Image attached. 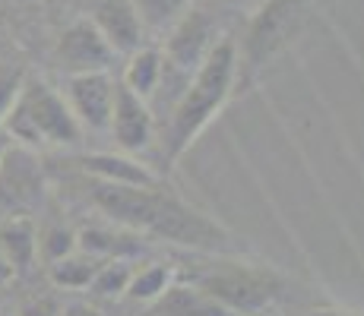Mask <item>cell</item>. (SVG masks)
Here are the masks:
<instances>
[{
  "mask_svg": "<svg viewBox=\"0 0 364 316\" xmlns=\"http://www.w3.org/2000/svg\"><path fill=\"white\" fill-rule=\"evenodd\" d=\"M92 202L108 215L114 224L149 234L159 241L191 247L200 253H219L232 250V234L215 219L203 215L191 202H184L171 190L149 184V187H130V184H95Z\"/></svg>",
  "mask_w": 364,
  "mask_h": 316,
  "instance_id": "1",
  "label": "cell"
},
{
  "mask_svg": "<svg viewBox=\"0 0 364 316\" xmlns=\"http://www.w3.org/2000/svg\"><path fill=\"white\" fill-rule=\"evenodd\" d=\"M237 80V45L232 38H219L203 63L193 70V76L187 80V86L181 89L178 102L171 111V124H168L165 149L162 156L168 165H174L191 143L206 130V124L215 117V111L228 102Z\"/></svg>",
  "mask_w": 364,
  "mask_h": 316,
  "instance_id": "2",
  "label": "cell"
},
{
  "mask_svg": "<svg viewBox=\"0 0 364 316\" xmlns=\"http://www.w3.org/2000/svg\"><path fill=\"white\" fill-rule=\"evenodd\" d=\"M0 130L10 143H19L23 149L38 146H76L82 139V126L70 111L67 98L51 89L45 80H26L23 92L6 111Z\"/></svg>",
  "mask_w": 364,
  "mask_h": 316,
  "instance_id": "3",
  "label": "cell"
},
{
  "mask_svg": "<svg viewBox=\"0 0 364 316\" xmlns=\"http://www.w3.org/2000/svg\"><path fill=\"white\" fill-rule=\"evenodd\" d=\"M206 294H213L232 313L257 316L285 298V278L269 266L237 263V259H215L206 269H197L191 278Z\"/></svg>",
  "mask_w": 364,
  "mask_h": 316,
  "instance_id": "4",
  "label": "cell"
},
{
  "mask_svg": "<svg viewBox=\"0 0 364 316\" xmlns=\"http://www.w3.org/2000/svg\"><path fill=\"white\" fill-rule=\"evenodd\" d=\"M301 26H304V0H266L260 13L250 19L237 51L241 82H254L266 63L276 60L295 41Z\"/></svg>",
  "mask_w": 364,
  "mask_h": 316,
  "instance_id": "5",
  "label": "cell"
},
{
  "mask_svg": "<svg viewBox=\"0 0 364 316\" xmlns=\"http://www.w3.org/2000/svg\"><path fill=\"white\" fill-rule=\"evenodd\" d=\"M213 45H215V19H213V13L191 4L178 16V23L168 29L162 70L168 76H174V80L187 82L193 76V70L203 63V58L209 54V48Z\"/></svg>",
  "mask_w": 364,
  "mask_h": 316,
  "instance_id": "6",
  "label": "cell"
},
{
  "mask_svg": "<svg viewBox=\"0 0 364 316\" xmlns=\"http://www.w3.org/2000/svg\"><path fill=\"white\" fill-rule=\"evenodd\" d=\"M114 89L117 80L111 76V70L67 76L64 98L82 130H108L111 108H114Z\"/></svg>",
  "mask_w": 364,
  "mask_h": 316,
  "instance_id": "7",
  "label": "cell"
},
{
  "mask_svg": "<svg viewBox=\"0 0 364 316\" xmlns=\"http://www.w3.org/2000/svg\"><path fill=\"white\" fill-rule=\"evenodd\" d=\"M41 200V168L29 149H6L0 161V219L26 215Z\"/></svg>",
  "mask_w": 364,
  "mask_h": 316,
  "instance_id": "8",
  "label": "cell"
},
{
  "mask_svg": "<svg viewBox=\"0 0 364 316\" xmlns=\"http://www.w3.org/2000/svg\"><path fill=\"white\" fill-rule=\"evenodd\" d=\"M54 58H58V67L64 70L67 76H73V73L111 70L117 51L105 41V35L95 29L92 19H80V23H73L70 29H64V35L58 38Z\"/></svg>",
  "mask_w": 364,
  "mask_h": 316,
  "instance_id": "9",
  "label": "cell"
},
{
  "mask_svg": "<svg viewBox=\"0 0 364 316\" xmlns=\"http://www.w3.org/2000/svg\"><path fill=\"white\" fill-rule=\"evenodd\" d=\"M108 130L124 152L146 149L152 143V133H156V117L149 111V102L139 98L136 92H130L121 80H117L114 89V108H111Z\"/></svg>",
  "mask_w": 364,
  "mask_h": 316,
  "instance_id": "10",
  "label": "cell"
},
{
  "mask_svg": "<svg viewBox=\"0 0 364 316\" xmlns=\"http://www.w3.org/2000/svg\"><path fill=\"white\" fill-rule=\"evenodd\" d=\"M92 23L117 54H133L136 48H143L146 29L136 16L133 0H102L95 6Z\"/></svg>",
  "mask_w": 364,
  "mask_h": 316,
  "instance_id": "11",
  "label": "cell"
},
{
  "mask_svg": "<svg viewBox=\"0 0 364 316\" xmlns=\"http://www.w3.org/2000/svg\"><path fill=\"white\" fill-rule=\"evenodd\" d=\"M76 247L99 259H136L146 253L143 234L114 224V228H82L76 231Z\"/></svg>",
  "mask_w": 364,
  "mask_h": 316,
  "instance_id": "12",
  "label": "cell"
},
{
  "mask_svg": "<svg viewBox=\"0 0 364 316\" xmlns=\"http://www.w3.org/2000/svg\"><path fill=\"white\" fill-rule=\"evenodd\" d=\"M76 165L86 174H92L102 184H130V187H149L159 184V178L146 165L133 161L127 156H114V152H92V156L76 158Z\"/></svg>",
  "mask_w": 364,
  "mask_h": 316,
  "instance_id": "13",
  "label": "cell"
},
{
  "mask_svg": "<svg viewBox=\"0 0 364 316\" xmlns=\"http://www.w3.org/2000/svg\"><path fill=\"white\" fill-rule=\"evenodd\" d=\"M159 316H232L228 307H222L213 294H206L200 285H168L156 298Z\"/></svg>",
  "mask_w": 364,
  "mask_h": 316,
  "instance_id": "14",
  "label": "cell"
},
{
  "mask_svg": "<svg viewBox=\"0 0 364 316\" xmlns=\"http://www.w3.org/2000/svg\"><path fill=\"white\" fill-rule=\"evenodd\" d=\"M0 253L10 263L13 272H26L38 256V244H35V222L26 215H13V219H0Z\"/></svg>",
  "mask_w": 364,
  "mask_h": 316,
  "instance_id": "15",
  "label": "cell"
},
{
  "mask_svg": "<svg viewBox=\"0 0 364 316\" xmlns=\"http://www.w3.org/2000/svg\"><path fill=\"white\" fill-rule=\"evenodd\" d=\"M162 51H156V48H136V51L130 54L127 67H124V86L130 89V92H136L139 98H146L149 102L152 95H156L159 82H162Z\"/></svg>",
  "mask_w": 364,
  "mask_h": 316,
  "instance_id": "16",
  "label": "cell"
},
{
  "mask_svg": "<svg viewBox=\"0 0 364 316\" xmlns=\"http://www.w3.org/2000/svg\"><path fill=\"white\" fill-rule=\"evenodd\" d=\"M102 263L105 259L76 247L73 253H67V256L48 263V276H51V282L58 288H64V291H80V288L92 285V278H95V272H99Z\"/></svg>",
  "mask_w": 364,
  "mask_h": 316,
  "instance_id": "17",
  "label": "cell"
},
{
  "mask_svg": "<svg viewBox=\"0 0 364 316\" xmlns=\"http://www.w3.org/2000/svg\"><path fill=\"white\" fill-rule=\"evenodd\" d=\"M191 4L193 0H133L139 23H143V29H149V32L171 29V26L178 23V16Z\"/></svg>",
  "mask_w": 364,
  "mask_h": 316,
  "instance_id": "18",
  "label": "cell"
},
{
  "mask_svg": "<svg viewBox=\"0 0 364 316\" xmlns=\"http://www.w3.org/2000/svg\"><path fill=\"white\" fill-rule=\"evenodd\" d=\"M130 278H133V259H105L89 288L99 298H121V294H127Z\"/></svg>",
  "mask_w": 364,
  "mask_h": 316,
  "instance_id": "19",
  "label": "cell"
},
{
  "mask_svg": "<svg viewBox=\"0 0 364 316\" xmlns=\"http://www.w3.org/2000/svg\"><path fill=\"white\" fill-rule=\"evenodd\" d=\"M35 244H38V256L45 263H54L76 250V231L64 222H48L41 224V231H35Z\"/></svg>",
  "mask_w": 364,
  "mask_h": 316,
  "instance_id": "20",
  "label": "cell"
},
{
  "mask_svg": "<svg viewBox=\"0 0 364 316\" xmlns=\"http://www.w3.org/2000/svg\"><path fill=\"white\" fill-rule=\"evenodd\" d=\"M174 272L165 263H149L146 269H133V278L127 285V294L133 300H156L159 294L171 285Z\"/></svg>",
  "mask_w": 364,
  "mask_h": 316,
  "instance_id": "21",
  "label": "cell"
},
{
  "mask_svg": "<svg viewBox=\"0 0 364 316\" xmlns=\"http://www.w3.org/2000/svg\"><path fill=\"white\" fill-rule=\"evenodd\" d=\"M26 86V73L23 67H10V63H0V124H4L6 111L13 108V102L19 98Z\"/></svg>",
  "mask_w": 364,
  "mask_h": 316,
  "instance_id": "22",
  "label": "cell"
},
{
  "mask_svg": "<svg viewBox=\"0 0 364 316\" xmlns=\"http://www.w3.org/2000/svg\"><path fill=\"white\" fill-rule=\"evenodd\" d=\"M19 316H60V304L54 298H35L29 304H23Z\"/></svg>",
  "mask_w": 364,
  "mask_h": 316,
  "instance_id": "23",
  "label": "cell"
},
{
  "mask_svg": "<svg viewBox=\"0 0 364 316\" xmlns=\"http://www.w3.org/2000/svg\"><path fill=\"white\" fill-rule=\"evenodd\" d=\"M60 316H105L99 307L86 304V300H70L67 307H60Z\"/></svg>",
  "mask_w": 364,
  "mask_h": 316,
  "instance_id": "24",
  "label": "cell"
},
{
  "mask_svg": "<svg viewBox=\"0 0 364 316\" xmlns=\"http://www.w3.org/2000/svg\"><path fill=\"white\" fill-rule=\"evenodd\" d=\"M13 278V269H10V263L4 259V253H0V285H6Z\"/></svg>",
  "mask_w": 364,
  "mask_h": 316,
  "instance_id": "25",
  "label": "cell"
},
{
  "mask_svg": "<svg viewBox=\"0 0 364 316\" xmlns=\"http://www.w3.org/2000/svg\"><path fill=\"white\" fill-rule=\"evenodd\" d=\"M304 316H361V313H352V310H314V313H304Z\"/></svg>",
  "mask_w": 364,
  "mask_h": 316,
  "instance_id": "26",
  "label": "cell"
},
{
  "mask_svg": "<svg viewBox=\"0 0 364 316\" xmlns=\"http://www.w3.org/2000/svg\"><path fill=\"white\" fill-rule=\"evenodd\" d=\"M6 149H10V139H6V133L0 130V161H4V156H6Z\"/></svg>",
  "mask_w": 364,
  "mask_h": 316,
  "instance_id": "27",
  "label": "cell"
}]
</instances>
